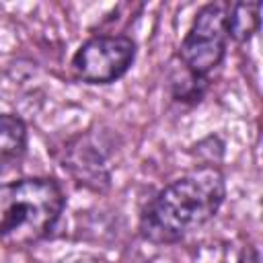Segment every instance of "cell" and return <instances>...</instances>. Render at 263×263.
I'll use <instances>...</instances> for the list:
<instances>
[{"label": "cell", "mask_w": 263, "mask_h": 263, "mask_svg": "<svg viewBox=\"0 0 263 263\" xmlns=\"http://www.w3.org/2000/svg\"><path fill=\"white\" fill-rule=\"evenodd\" d=\"M226 197V181L216 166H197L168 183L150 199L140 218V234L154 245H171L210 222Z\"/></svg>", "instance_id": "1"}, {"label": "cell", "mask_w": 263, "mask_h": 263, "mask_svg": "<svg viewBox=\"0 0 263 263\" xmlns=\"http://www.w3.org/2000/svg\"><path fill=\"white\" fill-rule=\"evenodd\" d=\"M66 205L62 187L47 177H27L0 185V247L29 249L58 224Z\"/></svg>", "instance_id": "2"}, {"label": "cell", "mask_w": 263, "mask_h": 263, "mask_svg": "<svg viewBox=\"0 0 263 263\" xmlns=\"http://www.w3.org/2000/svg\"><path fill=\"white\" fill-rule=\"evenodd\" d=\"M228 2H210L193 18L181 47L179 60L185 72L193 78L205 80L212 70H216L228 45Z\"/></svg>", "instance_id": "3"}, {"label": "cell", "mask_w": 263, "mask_h": 263, "mask_svg": "<svg viewBox=\"0 0 263 263\" xmlns=\"http://www.w3.org/2000/svg\"><path fill=\"white\" fill-rule=\"evenodd\" d=\"M136 60V41L125 35H97L86 39L72 58V72L86 84L119 80Z\"/></svg>", "instance_id": "4"}, {"label": "cell", "mask_w": 263, "mask_h": 263, "mask_svg": "<svg viewBox=\"0 0 263 263\" xmlns=\"http://www.w3.org/2000/svg\"><path fill=\"white\" fill-rule=\"evenodd\" d=\"M27 150V125L14 113H0V173L18 162Z\"/></svg>", "instance_id": "5"}, {"label": "cell", "mask_w": 263, "mask_h": 263, "mask_svg": "<svg viewBox=\"0 0 263 263\" xmlns=\"http://www.w3.org/2000/svg\"><path fill=\"white\" fill-rule=\"evenodd\" d=\"M259 2H234L228 6V37L245 43L259 29Z\"/></svg>", "instance_id": "6"}]
</instances>
